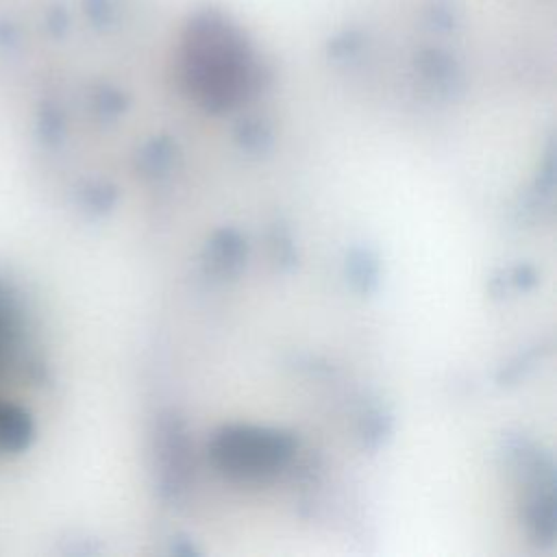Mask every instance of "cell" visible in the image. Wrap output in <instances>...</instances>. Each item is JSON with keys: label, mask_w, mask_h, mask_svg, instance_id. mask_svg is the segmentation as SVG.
Instances as JSON below:
<instances>
[{"label": "cell", "mask_w": 557, "mask_h": 557, "mask_svg": "<svg viewBox=\"0 0 557 557\" xmlns=\"http://www.w3.org/2000/svg\"><path fill=\"white\" fill-rule=\"evenodd\" d=\"M178 157V148L176 144H172L168 137H157L152 141H148L139 154H137V170L146 176V178H161L170 172V168L174 165Z\"/></svg>", "instance_id": "obj_7"}, {"label": "cell", "mask_w": 557, "mask_h": 557, "mask_svg": "<svg viewBox=\"0 0 557 557\" xmlns=\"http://www.w3.org/2000/svg\"><path fill=\"white\" fill-rule=\"evenodd\" d=\"M379 274H381V263L379 257L366 248V246H355L350 248L348 257H346V276L350 287L361 294L368 296L372 292H376L379 287Z\"/></svg>", "instance_id": "obj_6"}, {"label": "cell", "mask_w": 557, "mask_h": 557, "mask_svg": "<svg viewBox=\"0 0 557 557\" xmlns=\"http://www.w3.org/2000/svg\"><path fill=\"white\" fill-rule=\"evenodd\" d=\"M185 85L211 113H224L255 89V65L237 33L220 22H205L185 46Z\"/></svg>", "instance_id": "obj_1"}, {"label": "cell", "mask_w": 557, "mask_h": 557, "mask_svg": "<svg viewBox=\"0 0 557 557\" xmlns=\"http://www.w3.org/2000/svg\"><path fill=\"white\" fill-rule=\"evenodd\" d=\"M511 283L520 289H529L537 283V272L533 265L524 263V265H518L513 272H511Z\"/></svg>", "instance_id": "obj_11"}, {"label": "cell", "mask_w": 557, "mask_h": 557, "mask_svg": "<svg viewBox=\"0 0 557 557\" xmlns=\"http://www.w3.org/2000/svg\"><path fill=\"white\" fill-rule=\"evenodd\" d=\"M294 433L270 426L226 424L207 444L211 463L233 481H263L274 476L294 457Z\"/></svg>", "instance_id": "obj_2"}, {"label": "cell", "mask_w": 557, "mask_h": 557, "mask_svg": "<svg viewBox=\"0 0 557 557\" xmlns=\"http://www.w3.org/2000/svg\"><path fill=\"white\" fill-rule=\"evenodd\" d=\"M246 257H248L246 237L239 231L224 226L213 231V235L209 237L205 246L202 265L209 276L233 278L244 270Z\"/></svg>", "instance_id": "obj_5"}, {"label": "cell", "mask_w": 557, "mask_h": 557, "mask_svg": "<svg viewBox=\"0 0 557 557\" xmlns=\"http://www.w3.org/2000/svg\"><path fill=\"white\" fill-rule=\"evenodd\" d=\"M392 431H394V420L381 407L368 409L359 420V437L363 448H370V450L381 448L389 440Z\"/></svg>", "instance_id": "obj_8"}, {"label": "cell", "mask_w": 557, "mask_h": 557, "mask_svg": "<svg viewBox=\"0 0 557 557\" xmlns=\"http://www.w3.org/2000/svg\"><path fill=\"white\" fill-rule=\"evenodd\" d=\"M152 459L157 492L170 503L178 500L187 492L194 476V448L187 426L178 413L165 411L157 418Z\"/></svg>", "instance_id": "obj_4"}, {"label": "cell", "mask_w": 557, "mask_h": 557, "mask_svg": "<svg viewBox=\"0 0 557 557\" xmlns=\"http://www.w3.org/2000/svg\"><path fill=\"white\" fill-rule=\"evenodd\" d=\"M505 455L524 487L522 518L527 531L535 544L550 546L557 533L553 459L527 437H511Z\"/></svg>", "instance_id": "obj_3"}, {"label": "cell", "mask_w": 557, "mask_h": 557, "mask_svg": "<svg viewBox=\"0 0 557 557\" xmlns=\"http://www.w3.org/2000/svg\"><path fill=\"white\" fill-rule=\"evenodd\" d=\"M268 242H270V257L281 270L289 272L298 265V250H296L292 233L287 231L285 224H274L270 228Z\"/></svg>", "instance_id": "obj_9"}, {"label": "cell", "mask_w": 557, "mask_h": 557, "mask_svg": "<svg viewBox=\"0 0 557 557\" xmlns=\"http://www.w3.org/2000/svg\"><path fill=\"white\" fill-rule=\"evenodd\" d=\"M235 139L237 144L250 152V154H265L272 146V135H270V128L261 122H242L235 131Z\"/></svg>", "instance_id": "obj_10"}]
</instances>
